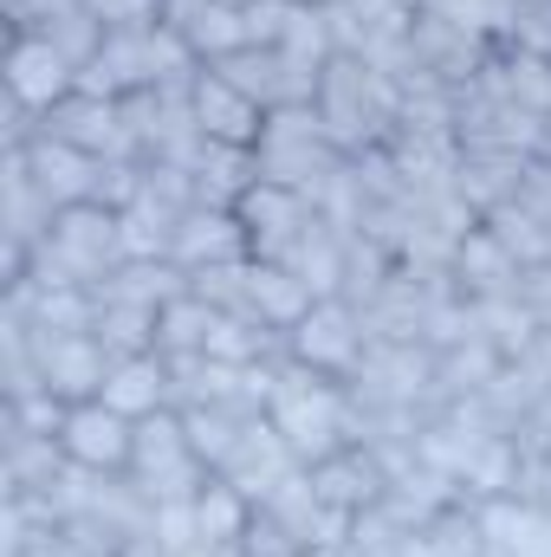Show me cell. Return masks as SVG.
I'll use <instances>...</instances> for the list:
<instances>
[{
  "label": "cell",
  "mask_w": 551,
  "mask_h": 557,
  "mask_svg": "<svg viewBox=\"0 0 551 557\" xmlns=\"http://www.w3.org/2000/svg\"><path fill=\"white\" fill-rule=\"evenodd\" d=\"M396 117H403V91L383 72H370L351 52H338L325 65V78H318V124H325V137L338 143L344 156H364V149L390 143L396 137Z\"/></svg>",
  "instance_id": "1"
},
{
  "label": "cell",
  "mask_w": 551,
  "mask_h": 557,
  "mask_svg": "<svg viewBox=\"0 0 551 557\" xmlns=\"http://www.w3.org/2000/svg\"><path fill=\"white\" fill-rule=\"evenodd\" d=\"M267 416L285 434V447L298 454V467H318L338 447H351V389L338 376L305 370L298 357L279 370V389H273V409Z\"/></svg>",
  "instance_id": "2"
},
{
  "label": "cell",
  "mask_w": 551,
  "mask_h": 557,
  "mask_svg": "<svg viewBox=\"0 0 551 557\" xmlns=\"http://www.w3.org/2000/svg\"><path fill=\"white\" fill-rule=\"evenodd\" d=\"M254 156H260V182L305 195L311 208H318V195L338 182V169L351 162L338 143L325 137L318 104H285V111H267V131H260V143H254Z\"/></svg>",
  "instance_id": "3"
},
{
  "label": "cell",
  "mask_w": 551,
  "mask_h": 557,
  "mask_svg": "<svg viewBox=\"0 0 551 557\" xmlns=\"http://www.w3.org/2000/svg\"><path fill=\"white\" fill-rule=\"evenodd\" d=\"M292 357L305 363V370H318V376H351L357 363H364V350H370V331H364V311L357 305H344V298H318L292 331Z\"/></svg>",
  "instance_id": "4"
},
{
  "label": "cell",
  "mask_w": 551,
  "mask_h": 557,
  "mask_svg": "<svg viewBox=\"0 0 551 557\" xmlns=\"http://www.w3.org/2000/svg\"><path fill=\"white\" fill-rule=\"evenodd\" d=\"M39 137L72 143V149H85V156H98V162H143L137 137L124 131L118 98H85V91H72L65 104H52V111L39 117Z\"/></svg>",
  "instance_id": "5"
},
{
  "label": "cell",
  "mask_w": 551,
  "mask_h": 557,
  "mask_svg": "<svg viewBox=\"0 0 551 557\" xmlns=\"http://www.w3.org/2000/svg\"><path fill=\"white\" fill-rule=\"evenodd\" d=\"M208 72H221L234 91H247L260 111H285V104H318V72H298L279 46H241V52H228L221 65H208Z\"/></svg>",
  "instance_id": "6"
},
{
  "label": "cell",
  "mask_w": 551,
  "mask_h": 557,
  "mask_svg": "<svg viewBox=\"0 0 551 557\" xmlns=\"http://www.w3.org/2000/svg\"><path fill=\"white\" fill-rule=\"evenodd\" d=\"M33 357H39V376H46V389L59 396V403H98L105 396V383H111V350L91 337V331H78V337H39L33 331Z\"/></svg>",
  "instance_id": "7"
},
{
  "label": "cell",
  "mask_w": 551,
  "mask_h": 557,
  "mask_svg": "<svg viewBox=\"0 0 551 557\" xmlns=\"http://www.w3.org/2000/svg\"><path fill=\"white\" fill-rule=\"evenodd\" d=\"M415 52H421V65H428V78H441V85H474L480 72H487V59H493V39H480V33H467V26H454V20H441L434 7H421L409 26Z\"/></svg>",
  "instance_id": "8"
},
{
  "label": "cell",
  "mask_w": 551,
  "mask_h": 557,
  "mask_svg": "<svg viewBox=\"0 0 551 557\" xmlns=\"http://www.w3.org/2000/svg\"><path fill=\"white\" fill-rule=\"evenodd\" d=\"M7 91H13V104H26L33 117H46L52 104H65V98L78 91V72H72V59L52 52L39 33H20L13 52H7Z\"/></svg>",
  "instance_id": "9"
},
{
  "label": "cell",
  "mask_w": 551,
  "mask_h": 557,
  "mask_svg": "<svg viewBox=\"0 0 551 557\" xmlns=\"http://www.w3.org/2000/svg\"><path fill=\"white\" fill-rule=\"evenodd\" d=\"M241 227H247V240H254V260H285L292 253V240L311 227V201L305 195H292V188H273V182H254L247 195H241Z\"/></svg>",
  "instance_id": "10"
},
{
  "label": "cell",
  "mask_w": 551,
  "mask_h": 557,
  "mask_svg": "<svg viewBox=\"0 0 551 557\" xmlns=\"http://www.w3.org/2000/svg\"><path fill=\"white\" fill-rule=\"evenodd\" d=\"M169 260H175L182 273H201V267L254 260V240H247V227H241L234 208H201V201H195V208L182 214L175 240H169Z\"/></svg>",
  "instance_id": "11"
},
{
  "label": "cell",
  "mask_w": 551,
  "mask_h": 557,
  "mask_svg": "<svg viewBox=\"0 0 551 557\" xmlns=\"http://www.w3.org/2000/svg\"><path fill=\"white\" fill-rule=\"evenodd\" d=\"M65 454L78 460V467H91V473H131V441H137V421H124L118 409H105V403H78L72 416H65Z\"/></svg>",
  "instance_id": "12"
},
{
  "label": "cell",
  "mask_w": 551,
  "mask_h": 557,
  "mask_svg": "<svg viewBox=\"0 0 551 557\" xmlns=\"http://www.w3.org/2000/svg\"><path fill=\"white\" fill-rule=\"evenodd\" d=\"M188 98H195V124L208 131V143H241V149H254L260 131H267V111L247 98V91H234L221 72H195V85H188Z\"/></svg>",
  "instance_id": "13"
},
{
  "label": "cell",
  "mask_w": 551,
  "mask_h": 557,
  "mask_svg": "<svg viewBox=\"0 0 551 557\" xmlns=\"http://www.w3.org/2000/svg\"><path fill=\"white\" fill-rule=\"evenodd\" d=\"M292 467H298V454L285 447V434L273 428V416H260V421H247V434H241V447L228 454L221 480H228V486H241V493L260 506V499L273 493L279 480L292 473Z\"/></svg>",
  "instance_id": "14"
},
{
  "label": "cell",
  "mask_w": 551,
  "mask_h": 557,
  "mask_svg": "<svg viewBox=\"0 0 551 557\" xmlns=\"http://www.w3.org/2000/svg\"><path fill=\"white\" fill-rule=\"evenodd\" d=\"M454 285H461V298H474V305H487V298H519V285H526V267L493 240V227L480 221L467 240H461V253H454Z\"/></svg>",
  "instance_id": "15"
},
{
  "label": "cell",
  "mask_w": 551,
  "mask_h": 557,
  "mask_svg": "<svg viewBox=\"0 0 551 557\" xmlns=\"http://www.w3.org/2000/svg\"><path fill=\"white\" fill-rule=\"evenodd\" d=\"M311 486H318V499L338 506V512H370V506L390 493V473H383V460H377L370 447H338L331 460L311 467Z\"/></svg>",
  "instance_id": "16"
},
{
  "label": "cell",
  "mask_w": 551,
  "mask_h": 557,
  "mask_svg": "<svg viewBox=\"0 0 551 557\" xmlns=\"http://www.w3.org/2000/svg\"><path fill=\"white\" fill-rule=\"evenodd\" d=\"M532 156H513V149H461V169H454V188L461 201L487 221L493 208L519 201V182H526Z\"/></svg>",
  "instance_id": "17"
},
{
  "label": "cell",
  "mask_w": 551,
  "mask_h": 557,
  "mask_svg": "<svg viewBox=\"0 0 551 557\" xmlns=\"http://www.w3.org/2000/svg\"><path fill=\"white\" fill-rule=\"evenodd\" d=\"M26 162H33V182L52 195V208H78V201H91L98 195V156H85V149H72V143L59 137H33L26 143Z\"/></svg>",
  "instance_id": "18"
},
{
  "label": "cell",
  "mask_w": 551,
  "mask_h": 557,
  "mask_svg": "<svg viewBox=\"0 0 551 557\" xmlns=\"http://www.w3.org/2000/svg\"><path fill=\"white\" fill-rule=\"evenodd\" d=\"M344 253H351V234L331 227L325 214H311V227L292 240V253H285L279 267H292V273L305 278L311 298H338V292H344Z\"/></svg>",
  "instance_id": "19"
},
{
  "label": "cell",
  "mask_w": 551,
  "mask_h": 557,
  "mask_svg": "<svg viewBox=\"0 0 551 557\" xmlns=\"http://www.w3.org/2000/svg\"><path fill=\"white\" fill-rule=\"evenodd\" d=\"M98 403L118 409L124 421H143V416H156V409H169V363H162V350H149V357H118Z\"/></svg>",
  "instance_id": "20"
},
{
  "label": "cell",
  "mask_w": 551,
  "mask_h": 557,
  "mask_svg": "<svg viewBox=\"0 0 551 557\" xmlns=\"http://www.w3.org/2000/svg\"><path fill=\"white\" fill-rule=\"evenodd\" d=\"M260 182V156L241 143H208L195 156V201L201 208H241V195Z\"/></svg>",
  "instance_id": "21"
},
{
  "label": "cell",
  "mask_w": 551,
  "mask_h": 557,
  "mask_svg": "<svg viewBox=\"0 0 551 557\" xmlns=\"http://www.w3.org/2000/svg\"><path fill=\"white\" fill-rule=\"evenodd\" d=\"M500 98H513L519 111H539L551 117V59L539 52H519V46H493V59H487V72H480Z\"/></svg>",
  "instance_id": "22"
},
{
  "label": "cell",
  "mask_w": 551,
  "mask_h": 557,
  "mask_svg": "<svg viewBox=\"0 0 551 557\" xmlns=\"http://www.w3.org/2000/svg\"><path fill=\"white\" fill-rule=\"evenodd\" d=\"M98 298H118V305H143V311H162L169 298H182L188 292V273L175 267V260H124L111 278H98L91 285Z\"/></svg>",
  "instance_id": "23"
},
{
  "label": "cell",
  "mask_w": 551,
  "mask_h": 557,
  "mask_svg": "<svg viewBox=\"0 0 551 557\" xmlns=\"http://www.w3.org/2000/svg\"><path fill=\"white\" fill-rule=\"evenodd\" d=\"M72 467L59 434H13L7 428V493H46Z\"/></svg>",
  "instance_id": "24"
},
{
  "label": "cell",
  "mask_w": 551,
  "mask_h": 557,
  "mask_svg": "<svg viewBox=\"0 0 551 557\" xmlns=\"http://www.w3.org/2000/svg\"><path fill=\"white\" fill-rule=\"evenodd\" d=\"M415 539H421V557H487V552H493L487 519H480V506H474V499L441 506V512H434Z\"/></svg>",
  "instance_id": "25"
},
{
  "label": "cell",
  "mask_w": 551,
  "mask_h": 557,
  "mask_svg": "<svg viewBox=\"0 0 551 557\" xmlns=\"http://www.w3.org/2000/svg\"><path fill=\"white\" fill-rule=\"evenodd\" d=\"M311 305H318V298H311V285L292 273V267H279V260H254V318H260V324L292 331Z\"/></svg>",
  "instance_id": "26"
},
{
  "label": "cell",
  "mask_w": 551,
  "mask_h": 557,
  "mask_svg": "<svg viewBox=\"0 0 551 557\" xmlns=\"http://www.w3.org/2000/svg\"><path fill=\"white\" fill-rule=\"evenodd\" d=\"M500 350L487 344V337H467V344H454V350H434V389H441V403H461V396H480L493 376H500Z\"/></svg>",
  "instance_id": "27"
},
{
  "label": "cell",
  "mask_w": 551,
  "mask_h": 557,
  "mask_svg": "<svg viewBox=\"0 0 551 557\" xmlns=\"http://www.w3.org/2000/svg\"><path fill=\"white\" fill-rule=\"evenodd\" d=\"M247 421H260V416H241V409H228V403H195V409H182L188 447H195V460H201L208 473H221V467H228V454L241 447Z\"/></svg>",
  "instance_id": "28"
},
{
  "label": "cell",
  "mask_w": 551,
  "mask_h": 557,
  "mask_svg": "<svg viewBox=\"0 0 551 557\" xmlns=\"http://www.w3.org/2000/svg\"><path fill=\"white\" fill-rule=\"evenodd\" d=\"M215 324H221V311H215L208 298L182 292V298H169V305L156 311V350H162V357H182V350H208Z\"/></svg>",
  "instance_id": "29"
},
{
  "label": "cell",
  "mask_w": 551,
  "mask_h": 557,
  "mask_svg": "<svg viewBox=\"0 0 551 557\" xmlns=\"http://www.w3.org/2000/svg\"><path fill=\"white\" fill-rule=\"evenodd\" d=\"M118 227H124V260H169V240H175L182 214L169 201H156V195H137L118 214Z\"/></svg>",
  "instance_id": "30"
},
{
  "label": "cell",
  "mask_w": 551,
  "mask_h": 557,
  "mask_svg": "<svg viewBox=\"0 0 551 557\" xmlns=\"http://www.w3.org/2000/svg\"><path fill=\"white\" fill-rule=\"evenodd\" d=\"M519 441L513 434H493L480 454H474V467L461 473V493L474 499V506H487V499H513V486H519Z\"/></svg>",
  "instance_id": "31"
},
{
  "label": "cell",
  "mask_w": 551,
  "mask_h": 557,
  "mask_svg": "<svg viewBox=\"0 0 551 557\" xmlns=\"http://www.w3.org/2000/svg\"><path fill=\"white\" fill-rule=\"evenodd\" d=\"M195 519H201V545H241L247 525H254V499L215 473L201 486V499H195Z\"/></svg>",
  "instance_id": "32"
},
{
  "label": "cell",
  "mask_w": 551,
  "mask_h": 557,
  "mask_svg": "<svg viewBox=\"0 0 551 557\" xmlns=\"http://www.w3.org/2000/svg\"><path fill=\"white\" fill-rule=\"evenodd\" d=\"M91 298H98V292H91ZM91 337H98L111 357H149V350H156V311H143V305H118V298H98Z\"/></svg>",
  "instance_id": "33"
},
{
  "label": "cell",
  "mask_w": 551,
  "mask_h": 557,
  "mask_svg": "<svg viewBox=\"0 0 551 557\" xmlns=\"http://www.w3.org/2000/svg\"><path fill=\"white\" fill-rule=\"evenodd\" d=\"M279 52H285L298 72H318V78H325V65L338 59V46H331V26H325V7H318V0H298V7H292V20H285V33H279Z\"/></svg>",
  "instance_id": "34"
},
{
  "label": "cell",
  "mask_w": 551,
  "mask_h": 557,
  "mask_svg": "<svg viewBox=\"0 0 551 557\" xmlns=\"http://www.w3.org/2000/svg\"><path fill=\"white\" fill-rule=\"evenodd\" d=\"M474 311H480V337H487L500 357H526V350L546 337V324L532 318L526 298H487V305H474Z\"/></svg>",
  "instance_id": "35"
},
{
  "label": "cell",
  "mask_w": 551,
  "mask_h": 557,
  "mask_svg": "<svg viewBox=\"0 0 551 557\" xmlns=\"http://www.w3.org/2000/svg\"><path fill=\"white\" fill-rule=\"evenodd\" d=\"M487 227H493V240L532 273V267H551V227L532 214V208H519V201H506V208H493L487 214Z\"/></svg>",
  "instance_id": "36"
},
{
  "label": "cell",
  "mask_w": 551,
  "mask_h": 557,
  "mask_svg": "<svg viewBox=\"0 0 551 557\" xmlns=\"http://www.w3.org/2000/svg\"><path fill=\"white\" fill-rule=\"evenodd\" d=\"M260 506L273 512L279 525H292V532L305 539V552H311V539H318V519H325V499H318V486H311V467H292L273 493L260 499Z\"/></svg>",
  "instance_id": "37"
},
{
  "label": "cell",
  "mask_w": 551,
  "mask_h": 557,
  "mask_svg": "<svg viewBox=\"0 0 551 557\" xmlns=\"http://www.w3.org/2000/svg\"><path fill=\"white\" fill-rule=\"evenodd\" d=\"M188 292L195 298H208L215 311H228V318H254V260H228V267H201V273H188ZM260 324V318H254Z\"/></svg>",
  "instance_id": "38"
},
{
  "label": "cell",
  "mask_w": 551,
  "mask_h": 557,
  "mask_svg": "<svg viewBox=\"0 0 551 557\" xmlns=\"http://www.w3.org/2000/svg\"><path fill=\"white\" fill-rule=\"evenodd\" d=\"M428 7H434L441 20H454V26L493 39V46H506L513 26H519V0H428Z\"/></svg>",
  "instance_id": "39"
},
{
  "label": "cell",
  "mask_w": 551,
  "mask_h": 557,
  "mask_svg": "<svg viewBox=\"0 0 551 557\" xmlns=\"http://www.w3.org/2000/svg\"><path fill=\"white\" fill-rule=\"evenodd\" d=\"M65 416H72V403H59L52 389H39L26 403H7V428L13 434H65Z\"/></svg>",
  "instance_id": "40"
},
{
  "label": "cell",
  "mask_w": 551,
  "mask_h": 557,
  "mask_svg": "<svg viewBox=\"0 0 551 557\" xmlns=\"http://www.w3.org/2000/svg\"><path fill=\"white\" fill-rule=\"evenodd\" d=\"M247 557H305V539L292 532V525H279L267 506H254V525H247Z\"/></svg>",
  "instance_id": "41"
},
{
  "label": "cell",
  "mask_w": 551,
  "mask_h": 557,
  "mask_svg": "<svg viewBox=\"0 0 551 557\" xmlns=\"http://www.w3.org/2000/svg\"><path fill=\"white\" fill-rule=\"evenodd\" d=\"M156 539H162V552L169 557H188L201 545V519H195V499H182V506H156Z\"/></svg>",
  "instance_id": "42"
},
{
  "label": "cell",
  "mask_w": 551,
  "mask_h": 557,
  "mask_svg": "<svg viewBox=\"0 0 551 557\" xmlns=\"http://www.w3.org/2000/svg\"><path fill=\"white\" fill-rule=\"evenodd\" d=\"M292 7H298V0H247V7H241V20H247V46H279Z\"/></svg>",
  "instance_id": "43"
},
{
  "label": "cell",
  "mask_w": 551,
  "mask_h": 557,
  "mask_svg": "<svg viewBox=\"0 0 551 557\" xmlns=\"http://www.w3.org/2000/svg\"><path fill=\"white\" fill-rule=\"evenodd\" d=\"M513 499L551 519V454H526V460H519V486H513Z\"/></svg>",
  "instance_id": "44"
},
{
  "label": "cell",
  "mask_w": 551,
  "mask_h": 557,
  "mask_svg": "<svg viewBox=\"0 0 551 557\" xmlns=\"http://www.w3.org/2000/svg\"><path fill=\"white\" fill-rule=\"evenodd\" d=\"M506 46L551 59V0H532V7H519V26H513V39H506Z\"/></svg>",
  "instance_id": "45"
},
{
  "label": "cell",
  "mask_w": 551,
  "mask_h": 557,
  "mask_svg": "<svg viewBox=\"0 0 551 557\" xmlns=\"http://www.w3.org/2000/svg\"><path fill=\"white\" fill-rule=\"evenodd\" d=\"M85 7H91L111 33H118V26H156V20H162V0H85Z\"/></svg>",
  "instance_id": "46"
},
{
  "label": "cell",
  "mask_w": 551,
  "mask_h": 557,
  "mask_svg": "<svg viewBox=\"0 0 551 557\" xmlns=\"http://www.w3.org/2000/svg\"><path fill=\"white\" fill-rule=\"evenodd\" d=\"M519 208H532L551 227V156H532V169H526V182H519Z\"/></svg>",
  "instance_id": "47"
},
{
  "label": "cell",
  "mask_w": 551,
  "mask_h": 557,
  "mask_svg": "<svg viewBox=\"0 0 551 557\" xmlns=\"http://www.w3.org/2000/svg\"><path fill=\"white\" fill-rule=\"evenodd\" d=\"M20 557H85V552H78L65 532H39V539H33V545H26Z\"/></svg>",
  "instance_id": "48"
},
{
  "label": "cell",
  "mask_w": 551,
  "mask_h": 557,
  "mask_svg": "<svg viewBox=\"0 0 551 557\" xmlns=\"http://www.w3.org/2000/svg\"><path fill=\"white\" fill-rule=\"evenodd\" d=\"M188 557H247V545H195Z\"/></svg>",
  "instance_id": "49"
},
{
  "label": "cell",
  "mask_w": 551,
  "mask_h": 557,
  "mask_svg": "<svg viewBox=\"0 0 551 557\" xmlns=\"http://www.w3.org/2000/svg\"><path fill=\"white\" fill-rule=\"evenodd\" d=\"M305 557H351V552H344V545H311Z\"/></svg>",
  "instance_id": "50"
},
{
  "label": "cell",
  "mask_w": 551,
  "mask_h": 557,
  "mask_svg": "<svg viewBox=\"0 0 551 557\" xmlns=\"http://www.w3.org/2000/svg\"><path fill=\"white\" fill-rule=\"evenodd\" d=\"M234 7H247V0H234Z\"/></svg>",
  "instance_id": "51"
},
{
  "label": "cell",
  "mask_w": 551,
  "mask_h": 557,
  "mask_svg": "<svg viewBox=\"0 0 551 557\" xmlns=\"http://www.w3.org/2000/svg\"><path fill=\"white\" fill-rule=\"evenodd\" d=\"M7 7H13V0H7Z\"/></svg>",
  "instance_id": "52"
}]
</instances>
